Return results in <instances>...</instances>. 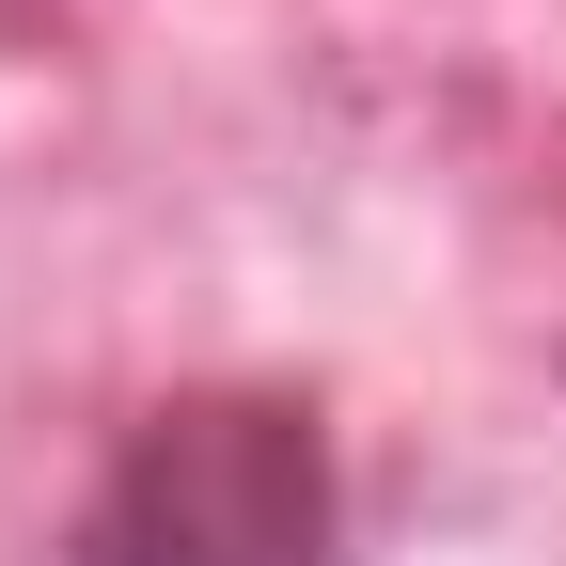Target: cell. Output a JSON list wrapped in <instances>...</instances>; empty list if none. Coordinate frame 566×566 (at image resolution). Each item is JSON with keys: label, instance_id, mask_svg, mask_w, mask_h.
<instances>
[{"label": "cell", "instance_id": "cell-1", "mask_svg": "<svg viewBox=\"0 0 566 566\" xmlns=\"http://www.w3.org/2000/svg\"><path fill=\"white\" fill-rule=\"evenodd\" d=\"M48 566H363L346 551V457L315 394L189 378L95 457Z\"/></svg>", "mask_w": 566, "mask_h": 566}]
</instances>
